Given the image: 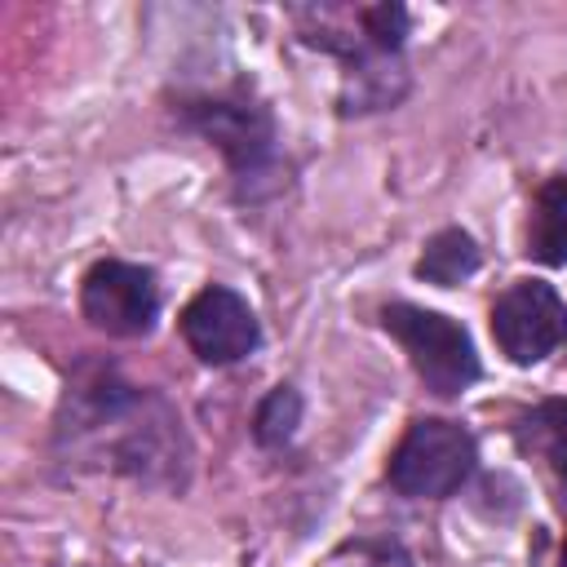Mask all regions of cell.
Wrapping results in <instances>:
<instances>
[{"label": "cell", "mask_w": 567, "mask_h": 567, "mask_svg": "<svg viewBox=\"0 0 567 567\" xmlns=\"http://www.w3.org/2000/svg\"><path fill=\"white\" fill-rule=\"evenodd\" d=\"M527 257L540 266H567V173L536 190L527 221Z\"/></svg>", "instance_id": "ba28073f"}, {"label": "cell", "mask_w": 567, "mask_h": 567, "mask_svg": "<svg viewBox=\"0 0 567 567\" xmlns=\"http://www.w3.org/2000/svg\"><path fill=\"white\" fill-rule=\"evenodd\" d=\"M474 470V434L443 416H421L408 425L399 447L390 452V487L412 501L452 496Z\"/></svg>", "instance_id": "7a4b0ae2"}, {"label": "cell", "mask_w": 567, "mask_h": 567, "mask_svg": "<svg viewBox=\"0 0 567 567\" xmlns=\"http://www.w3.org/2000/svg\"><path fill=\"white\" fill-rule=\"evenodd\" d=\"M297 421H301V394H297L292 385H275V390L261 399L257 416H252V434H257V443L279 447V443L292 439Z\"/></svg>", "instance_id": "30bf717a"}, {"label": "cell", "mask_w": 567, "mask_h": 567, "mask_svg": "<svg viewBox=\"0 0 567 567\" xmlns=\"http://www.w3.org/2000/svg\"><path fill=\"white\" fill-rule=\"evenodd\" d=\"M182 337H186V346L204 363H217L221 368V363H239L244 354H252L257 341H261V328H257L252 306L235 288L208 284L182 310Z\"/></svg>", "instance_id": "5b68a950"}, {"label": "cell", "mask_w": 567, "mask_h": 567, "mask_svg": "<svg viewBox=\"0 0 567 567\" xmlns=\"http://www.w3.org/2000/svg\"><path fill=\"white\" fill-rule=\"evenodd\" d=\"M190 124L226 151L235 168H257L270 155V115L244 102H199L190 106Z\"/></svg>", "instance_id": "8992f818"}, {"label": "cell", "mask_w": 567, "mask_h": 567, "mask_svg": "<svg viewBox=\"0 0 567 567\" xmlns=\"http://www.w3.org/2000/svg\"><path fill=\"white\" fill-rule=\"evenodd\" d=\"M518 447L532 452L545 470V478L558 492V505L567 509V399H545L523 416L518 425Z\"/></svg>", "instance_id": "52a82bcc"}, {"label": "cell", "mask_w": 567, "mask_h": 567, "mask_svg": "<svg viewBox=\"0 0 567 567\" xmlns=\"http://www.w3.org/2000/svg\"><path fill=\"white\" fill-rule=\"evenodd\" d=\"M563 328H567V315H563V301L549 284L540 279H518L509 284L496 306H492V337L501 346V354L518 368L527 363H540L558 341H563Z\"/></svg>", "instance_id": "3957f363"}, {"label": "cell", "mask_w": 567, "mask_h": 567, "mask_svg": "<svg viewBox=\"0 0 567 567\" xmlns=\"http://www.w3.org/2000/svg\"><path fill=\"white\" fill-rule=\"evenodd\" d=\"M84 319L111 337H142L159 315V288L146 266L97 261L80 288Z\"/></svg>", "instance_id": "277c9868"}, {"label": "cell", "mask_w": 567, "mask_h": 567, "mask_svg": "<svg viewBox=\"0 0 567 567\" xmlns=\"http://www.w3.org/2000/svg\"><path fill=\"white\" fill-rule=\"evenodd\" d=\"M478 270V244L465 235V230H439L425 252L416 257V279L434 284V288H452L461 279H470Z\"/></svg>", "instance_id": "9c48e42d"}, {"label": "cell", "mask_w": 567, "mask_h": 567, "mask_svg": "<svg viewBox=\"0 0 567 567\" xmlns=\"http://www.w3.org/2000/svg\"><path fill=\"white\" fill-rule=\"evenodd\" d=\"M558 567H567V540H563V554H558Z\"/></svg>", "instance_id": "8fae6325"}, {"label": "cell", "mask_w": 567, "mask_h": 567, "mask_svg": "<svg viewBox=\"0 0 567 567\" xmlns=\"http://www.w3.org/2000/svg\"><path fill=\"white\" fill-rule=\"evenodd\" d=\"M381 323L403 346V354L412 359V368L425 381V390L452 399L478 377L474 341L456 319H447L439 310H425V306L394 301V306L381 310Z\"/></svg>", "instance_id": "6da1fadb"}]
</instances>
